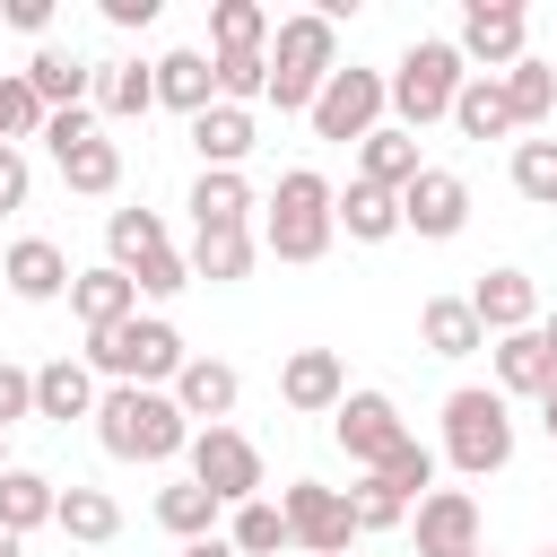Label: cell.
Returning <instances> with one entry per match:
<instances>
[{
  "label": "cell",
  "mask_w": 557,
  "mask_h": 557,
  "mask_svg": "<svg viewBox=\"0 0 557 557\" xmlns=\"http://www.w3.org/2000/svg\"><path fill=\"white\" fill-rule=\"evenodd\" d=\"M44 148H52V165H61V183H70V191H87V200L122 191V139H104V122H96V131H78V139H44Z\"/></svg>",
  "instance_id": "obj_18"
},
{
  "label": "cell",
  "mask_w": 557,
  "mask_h": 557,
  "mask_svg": "<svg viewBox=\"0 0 557 557\" xmlns=\"http://www.w3.org/2000/svg\"><path fill=\"white\" fill-rule=\"evenodd\" d=\"M444 461L461 479H496L513 461V400L496 383H461L444 400Z\"/></svg>",
  "instance_id": "obj_5"
},
{
  "label": "cell",
  "mask_w": 557,
  "mask_h": 557,
  "mask_svg": "<svg viewBox=\"0 0 557 557\" xmlns=\"http://www.w3.org/2000/svg\"><path fill=\"white\" fill-rule=\"evenodd\" d=\"M191 148H200V174H244V157L261 148V122L244 104H209L191 113Z\"/></svg>",
  "instance_id": "obj_17"
},
{
  "label": "cell",
  "mask_w": 557,
  "mask_h": 557,
  "mask_svg": "<svg viewBox=\"0 0 557 557\" xmlns=\"http://www.w3.org/2000/svg\"><path fill=\"white\" fill-rule=\"evenodd\" d=\"M52 505H61V487H52L44 470H26V461H9V470H0V531H9V540L44 531V522H52Z\"/></svg>",
  "instance_id": "obj_29"
},
{
  "label": "cell",
  "mask_w": 557,
  "mask_h": 557,
  "mask_svg": "<svg viewBox=\"0 0 557 557\" xmlns=\"http://www.w3.org/2000/svg\"><path fill=\"white\" fill-rule=\"evenodd\" d=\"M505 104H513V131H540V122L557 113V70L522 52V61L505 70Z\"/></svg>",
  "instance_id": "obj_37"
},
{
  "label": "cell",
  "mask_w": 557,
  "mask_h": 557,
  "mask_svg": "<svg viewBox=\"0 0 557 557\" xmlns=\"http://www.w3.org/2000/svg\"><path fill=\"white\" fill-rule=\"evenodd\" d=\"M252 235H261V252H278V261H296V270L322 261L331 235H339V226H331V183H322L313 165H287L278 191L261 200V226H252Z\"/></svg>",
  "instance_id": "obj_4"
},
{
  "label": "cell",
  "mask_w": 557,
  "mask_h": 557,
  "mask_svg": "<svg viewBox=\"0 0 557 557\" xmlns=\"http://www.w3.org/2000/svg\"><path fill=\"white\" fill-rule=\"evenodd\" d=\"M0 17H9L17 35H44V26H52V0H0Z\"/></svg>",
  "instance_id": "obj_48"
},
{
  "label": "cell",
  "mask_w": 557,
  "mask_h": 557,
  "mask_svg": "<svg viewBox=\"0 0 557 557\" xmlns=\"http://www.w3.org/2000/svg\"><path fill=\"white\" fill-rule=\"evenodd\" d=\"M278 400H287L296 418H331V409L348 400V366H339V348H287V366H278Z\"/></svg>",
  "instance_id": "obj_14"
},
{
  "label": "cell",
  "mask_w": 557,
  "mask_h": 557,
  "mask_svg": "<svg viewBox=\"0 0 557 557\" xmlns=\"http://www.w3.org/2000/svg\"><path fill=\"white\" fill-rule=\"evenodd\" d=\"M148 70H157V104H165V113H183V122H191V113H209V104H218V87H209V52L174 44V52H157Z\"/></svg>",
  "instance_id": "obj_27"
},
{
  "label": "cell",
  "mask_w": 557,
  "mask_h": 557,
  "mask_svg": "<svg viewBox=\"0 0 557 557\" xmlns=\"http://www.w3.org/2000/svg\"><path fill=\"white\" fill-rule=\"evenodd\" d=\"M26 139H44V104L17 70H0V148H26Z\"/></svg>",
  "instance_id": "obj_42"
},
{
  "label": "cell",
  "mask_w": 557,
  "mask_h": 557,
  "mask_svg": "<svg viewBox=\"0 0 557 557\" xmlns=\"http://www.w3.org/2000/svg\"><path fill=\"white\" fill-rule=\"evenodd\" d=\"M70 313H78V322H87V339H96V331H113V322H131V313H139V287H131L113 261L70 270Z\"/></svg>",
  "instance_id": "obj_22"
},
{
  "label": "cell",
  "mask_w": 557,
  "mask_h": 557,
  "mask_svg": "<svg viewBox=\"0 0 557 557\" xmlns=\"http://www.w3.org/2000/svg\"><path fill=\"white\" fill-rule=\"evenodd\" d=\"M96 444L113 461H174L191 444V418L174 409V392H139V383H104L96 400Z\"/></svg>",
  "instance_id": "obj_2"
},
{
  "label": "cell",
  "mask_w": 557,
  "mask_h": 557,
  "mask_svg": "<svg viewBox=\"0 0 557 557\" xmlns=\"http://www.w3.org/2000/svg\"><path fill=\"white\" fill-rule=\"evenodd\" d=\"M418 174H426V157H418V131L383 122V131H366V139H357V183H374V191H409Z\"/></svg>",
  "instance_id": "obj_21"
},
{
  "label": "cell",
  "mask_w": 557,
  "mask_h": 557,
  "mask_svg": "<svg viewBox=\"0 0 557 557\" xmlns=\"http://www.w3.org/2000/svg\"><path fill=\"white\" fill-rule=\"evenodd\" d=\"M218 513H226V505H218L209 487H191V479L157 487V522H165V531H174L183 548H191V540H218Z\"/></svg>",
  "instance_id": "obj_35"
},
{
  "label": "cell",
  "mask_w": 557,
  "mask_h": 557,
  "mask_svg": "<svg viewBox=\"0 0 557 557\" xmlns=\"http://www.w3.org/2000/svg\"><path fill=\"white\" fill-rule=\"evenodd\" d=\"M209 87H218V104H261L270 96V52H209Z\"/></svg>",
  "instance_id": "obj_39"
},
{
  "label": "cell",
  "mask_w": 557,
  "mask_h": 557,
  "mask_svg": "<svg viewBox=\"0 0 557 557\" xmlns=\"http://www.w3.org/2000/svg\"><path fill=\"white\" fill-rule=\"evenodd\" d=\"M540 426H548V444H557V383L540 392Z\"/></svg>",
  "instance_id": "obj_50"
},
{
  "label": "cell",
  "mask_w": 557,
  "mask_h": 557,
  "mask_svg": "<svg viewBox=\"0 0 557 557\" xmlns=\"http://www.w3.org/2000/svg\"><path fill=\"white\" fill-rule=\"evenodd\" d=\"M374 479H383V487H400V496H409V505H418V496H426V487H435V453H426V444H418V435H409V444H400V453H392V461H383V470H374Z\"/></svg>",
  "instance_id": "obj_44"
},
{
  "label": "cell",
  "mask_w": 557,
  "mask_h": 557,
  "mask_svg": "<svg viewBox=\"0 0 557 557\" xmlns=\"http://www.w3.org/2000/svg\"><path fill=\"white\" fill-rule=\"evenodd\" d=\"M0 557H26V540H9V531H0Z\"/></svg>",
  "instance_id": "obj_52"
},
{
  "label": "cell",
  "mask_w": 557,
  "mask_h": 557,
  "mask_svg": "<svg viewBox=\"0 0 557 557\" xmlns=\"http://www.w3.org/2000/svg\"><path fill=\"white\" fill-rule=\"evenodd\" d=\"M235 400H244V374H235L226 357H191V366L174 374V409H183L191 426H226Z\"/></svg>",
  "instance_id": "obj_19"
},
{
  "label": "cell",
  "mask_w": 557,
  "mask_h": 557,
  "mask_svg": "<svg viewBox=\"0 0 557 557\" xmlns=\"http://www.w3.org/2000/svg\"><path fill=\"white\" fill-rule=\"evenodd\" d=\"M270 9L261 0H218L209 9V52H270Z\"/></svg>",
  "instance_id": "obj_36"
},
{
  "label": "cell",
  "mask_w": 557,
  "mask_h": 557,
  "mask_svg": "<svg viewBox=\"0 0 557 557\" xmlns=\"http://www.w3.org/2000/svg\"><path fill=\"white\" fill-rule=\"evenodd\" d=\"M331 70H339V26H331L322 9H296V17L270 26V96H261V104L313 113V96H322Z\"/></svg>",
  "instance_id": "obj_3"
},
{
  "label": "cell",
  "mask_w": 557,
  "mask_h": 557,
  "mask_svg": "<svg viewBox=\"0 0 557 557\" xmlns=\"http://www.w3.org/2000/svg\"><path fill=\"white\" fill-rule=\"evenodd\" d=\"M183 453H191V487H209L226 513L261 496V444H252L244 426H191Z\"/></svg>",
  "instance_id": "obj_7"
},
{
  "label": "cell",
  "mask_w": 557,
  "mask_h": 557,
  "mask_svg": "<svg viewBox=\"0 0 557 557\" xmlns=\"http://www.w3.org/2000/svg\"><path fill=\"white\" fill-rule=\"evenodd\" d=\"M96 400H104V383L87 374V357H52V366H35V418L70 426V418H96Z\"/></svg>",
  "instance_id": "obj_24"
},
{
  "label": "cell",
  "mask_w": 557,
  "mask_h": 557,
  "mask_svg": "<svg viewBox=\"0 0 557 557\" xmlns=\"http://www.w3.org/2000/svg\"><path fill=\"white\" fill-rule=\"evenodd\" d=\"M191 278H209V287H235V278H252V261H261V235L252 226H218V235H191Z\"/></svg>",
  "instance_id": "obj_28"
},
{
  "label": "cell",
  "mask_w": 557,
  "mask_h": 557,
  "mask_svg": "<svg viewBox=\"0 0 557 557\" xmlns=\"http://www.w3.org/2000/svg\"><path fill=\"white\" fill-rule=\"evenodd\" d=\"M26 191H35V165H26V148H0V218H9V209H26Z\"/></svg>",
  "instance_id": "obj_46"
},
{
  "label": "cell",
  "mask_w": 557,
  "mask_h": 557,
  "mask_svg": "<svg viewBox=\"0 0 557 557\" xmlns=\"http://www.w3.org/2000/svg\"><path fill=\"white\" fill-rule=\"evenodd\" d=\"M540 557H557V548H540Z\"/></svg>",
  "instance_id": "obj_54"
},
{
  "label": "cell",
  "mask_w": 557,
  "mask_h": 557,
  "mask_svg": "<svg viewBox=\"0 0 557 557\" xmlns=\"http://www.w3.org/2000/svg\"><path fill=\"white\" fill-rule=\"evenodd\" d=\"M183 557H235V548H226V531H218V540H191Z\"/></svg>",
  "instance_id": "obj_49"
},
{
  "label": "cell",
  "mask_w": 557,
  "mask_h": 557,
  "mask_svg": "<svg viewBox=\"0 0 557 557\" xmlns=\"http://www.w3.org/2000/svg\"><path fill=\"white\" fill-rule=\"evenodd\" d=\"M479 557H487V548H479Z\"/></svg>",
  "instance_id": "obj_55"
},
{
  "label": "cell",
  "mask_w": 557,
  "mask_h": 557,
  "mask_svg": "<svg viewBox=\"0 0 557 557\" xmlns=\"http://www.w3.org/2000/svg\"><path fill=\"white\" fill-rule=\"evenodd\" d=\"M0 470H9V435H0Z\"/></svg>",
  "instance_id": "obj_53"
},
{
  "label": "cell",
  "mask_w": 557,
  "mask_h": 557,
  "mask_svg": "<svg viewBox=\"0 0 557 557\" xmlns=\"http://www.w3.org/2000/svg\"><path fill=\"white\" fill-rule=\"evenodd\" d=\"M17 418H35V366H9V357H0V435H9Z\"/></svg>",
  "instance_id": "obj_45"
},
{
  "label": "cell",
  "mask_w": 557,
  "mask_h": 557,
  "mask_svg": "<svg viewBox=\"0 0 557 557\" xmlns=\"http://www.w3.org/2000/svg\"><path fill=\"white\" fill-rule=\"evenodd\" d=\"M383 113H392V96H383V70H357V61H339L331 78H322V96H313V139H366V131H383Z\"/></svg>",
  "instance_id": "obj_10"
},
{
  "label": "cell",
  "mask_w": 557,
  "mask_h": 557,
  "mask_svg": "<svg viewBox=\"0 0 557 557\" xmlns=\"http://www.w3.org/2000/svg\"><path fill=\"white\" fill-rule=\"evenodd\" d=\"M348 513H357V531H400V522H409V496H400V487H383L374 470H357Z\"/></svg>",
  "instance_id": "obj_40"
},
{
  "label": "cell",
  "mask_w": 557,
  "mask_h": 557,
  "mask_svg": "<svg viewBox=\"0 0 557 557\" xmlns=\"http://www.w3.org/2000/svg\"><path fill=\"white\" fill-rule=\"evenodd\" d=\"M191 366V348H183V331L165 322V313H131V322H113V331H96L87 339V374L96 383H139V392H174V374Z\"/></svg>",
  "instance_id": "obj_1"
},
{
  "label": "cell",
  "mask_w": 557,
  "mask_h": 557,
  "mask_svg": "<svg viewBox=\"0 0 557 557\" xmlns=\"http://www.w3.org/2000/svg\"><path fill=\"white\" fill-rule=\"evenodd\" d=\"M278 513H287V548H305V557H348V548H357V513H348V487H322V479H287V487H278Z\"/></svg>",
  "instance_id": "obj_8"
},
{
  "label": "cell",
  "mask_w": 557,
  "mask_h": 557,
  "mask_svg": "<svg viewBox=\"0 0 557 557\" xmlns=\"http://www.w3.org/2000/svg\"><path fill=\"white\" fill-rule=\"evenodd\" d=\"M409 540H418V557H479L487 548L479 540V496L470 487H426L409 505Z\"/></svg>",
  "instance_id": "obj_12"
},
{
  "label": "cell",
  "mask_w": 557,
  "mask_h": 557,
  "mask_svg": "<svg viewBox=\"0 0 557 557\" xmlns=\"http://www.w3.org/2000/svg\"><path fill=\"white\" fill-rule=\"evenodd\" d=\"M17 78L35 87V104H44V113L96 104V61H78V52H61V44H35V61H26Z\"/></svg>",
  "instance_id": "obj_20"
},
{
  "label": "cell",
  "mask_w": 557,
  "mask_h": 557,
  "mask_svg": "<svg viewBox=\"0 0 557 557\" xmlns=\"http://www.w3.org/2000/svg\"><path fill=\"white\" fill-rule=\"evenodd\" d=\"M418 348H426V357H453V366H461V357H479V348H487V331H479L470 296H426V305H418Z\"/></svg>",
  "instance_id": "obj_26"
},
{
  "label": "cell",
  "mask_w": 557,
  "mask_h": 557,
  "mask_svg": "<svg viewBox=\"0 0 557 557\" xmlns=\"http://www.w3.org/2000/svg\"><path fill=\"white\" fill-rule=\"evenodd\" d=\"M52 522H61V531H70L78 548H104V540H122V505H113L104 487H61Z\"/></svg>",
  "instance_id": "obj_33"
},
{
  "label": "cell",
  "mask_w": 557,
  "mask_h": 557,
  "mask_svg": "<svg viewBox=\"0 0 557 557\" xmlns=\"http://www.w3.org/2000/svg\"><path fill=\"white\" fill-rule=\"evenodd\" d=\"M470 226V183L453 174V165H426L409 191H400V235H418V244H453Z\"/></svg>",
  "instance_id": "obj_13"
},
{
  "label": "cell",
  "mask_w": 557,
  "mask_h": 557,
  "mask_svg": "<svg viewBox=\"0 0 557 557\" xmlns=\"http://www.w3.org/2000/svg\"><path fill=\"white\" fill-rule=\"evenodd\" d=\"M461 52L444 44V35H418L392 70H383V96H392V113H400V131H426V122H444L453 113V96H461Z\"/></svg>",
  "instance_id": "obj_6"
},
{
  "label": "cell",
  "mask_w": 557,
  "mask_h": 557,
  "mask_svg": "<svg viewBox=\"0 0 557 557\" xmlns=\"http://www.w3.org/2000/svg\"><path fill=\"white\" fill-rule=\"evenodd\" d=\"M513 191L557 209V139H513Z\"/></svg>",
  "instance_id": "obj_41"
},
{
  "label": "cell",
  "mask_w": 557,
  "mask_h": 557,
  "mask_svg": "<svg viewBox=\"0 0 557 557\" xmlns=\"http://www.w3.org/2000/svg\"><path fill=\"white\" fill-rule=\"evenodd\" d=\"M461 139H513V104H505V78H461V96H453V113H444Z\"/></svg>",
  "instance_id": "obj_31"
},
{
  "label": "cell",
  "mask_w": 557,
  "mask_h": 557,
  "mask_svg": "<svg viewBox=\"0 0 557 557\" xmlns=\"http://www.w3.org/2000/svg\"><path fill=\"white\" fill-rule=\"evenodd\" d=\"M540 348H548V366H557V313H548V322H540Z\"/></svg>",
  "instance_id": "obj_51"
},
{
  "label": "cell",
  "mask_w": 557,
  "mask_h": 557,
  "mask_svg": "<svg viewBox=\"0 0 557 557\" xmlns=\"http://www.w3.org/2000/svg\"><path fill=\"white\" fill-rule=\"evenodd\" d=\"M331 226L348 244H392L400 235V191H374V183L348 174V191H331Z\"/></svg>",
  "instance_id": "obj_25"
},
{
  "label": "cell",
  "mask_w": 557,
  "mask_h": 557,
  "mask_svg": "<svg viewBox=\"0 0 557 557\" xmlns=\"http://www.w3.org/2000/svg\"><path fill=\"white\" fill-rule=\"evenodd\" d=\"M453 52H461V70H479V78H505V70L531 52V9H522V0H470V9H461V35H453Z\"/></svg>",
  "instance_id": "obj_9"
},
{
  "label": "cell",
  "mask_w": 557,
  "mask_h": 557,
  "mask_svg": "<svg viewBox=\"0 0 557 557\" xmlns=\"http://www.w3.org/2000/svg\"><path fill=\"white\" fill-rule=\"evenodd\" d=\"M96 17L131 35V26H157V0H96Z\"/></svg>",
  "instance_id": "obj_47"
},
{
  "label": "cell",
  "mask_w": 557,
  "mask_h": 557,
  "mask_svg": "<svg viewBox=\"0 0 557 557\" xmlns=\"http://www.w3.org/2000/svg\"><path fill=\"white\" fill-rule=\"evenodd\" d=\"M226 548H235V557H278V548H287V513H278V496L235 505V513H226Z\"/></svg>",
  "instance_id": "obj_38"
},
{
  "label": "cell",
  "mask_w": 557,
  "mask_h": 557,
  "mask_svg": "<svg viewBox=\"0 0 557 557\" xmlns=\"http://www.w3.org/2000/svg\"><path fill=\"white\" fill-rule=\"evenodd\" d=\"M487 366H496V392H505V400H540V392L557 383V366H548V348H540V322L487 339Z\"/></svg>",
  "instance_id": "obj_23"
},
{
  "label": "cell",
  "mask_w": 557,
  "mask_h": 557,
  "mask_svg": "<svg viewBox=\"0 0 557 557\" xmlns=\"http://www.w3.org/2000/svg\"><path fill=\"white\" fill-rule=\"evenodd\" d=\"M331 435H339V453H348L357 470H383V461L409 444V418H400V400H392V392L357 383V392L331 409Z\"/></svg>",
  "instance_id": "obj_11"
},
{
  "label": "cell",
  "mask_w": 557,
  "mask_h": 557,
  "mask_svg": "<svg viewBox=\"0 0 557 557\" xmlns=\"http://www.w3.org/2000/svg\"><path fill=\"white\" fill-rule=\"evenodd\" d=\"M148 252H165V218H157V209H113V218H104V261L131 278Z\"/></svg>",
  "instance_id": "obj_34"
},
{
  "label": "cell",
  "mask_w": 557,
  "mask_h": 557,
  "mask_svg": "<svg viewBox=\"0 0 557 557\" xmlns=\"http://www.w3.org/2000/svg\"><path fill=\"white\" fill-rule=\"evenodd\" d=\"M131 287H139L148 305H165V296H183V287H191V261H183V252L165 244V252H148V261L131 270Z\"/></svg>",
  "instance_id": "obj_43"
},
{
  "label": "cell",
  "mask_w": 557,
  "mask_h": 557,
  "mask_svg": "<svg viewBox=\"0 0 557 557\" xmlns=\"http://www.w3.org/2000/svg\"><path fill=\"white\" fill-rule=\"evenodd\" d=\"M0 278H9L17 305H52V296H70V252H61L52 235H17V244L0 252Z\"/></svg>",
  "instance_id": "obj_15"
},
{
  "label": "cell",
  "mask_w": 557,
  "mask_h": 557,
  "mask_svg": "<svg viewBox=\"0 0 557 557\" xmlns=\"http://www.w3.org/2000/svg\"><path fill=\"white\" fill-rule=\"evenodd\" d=\"M148 104H157L148 61H96V122H139Z\"/></svg>",
  "instance_id": "obj_30"
},
{
  "label": "cell",
  "mask_w": 557,
  "mask_h": 557,
  "mask_svg": "<svg viewBox=\"0 0 557 557\" xmlns=\"http://www.w3.org/2000/svg\"><path fill=\"white\" fill-rule=\"evenodd\" d=\"M183 209H191V235H218V226H252V209H261V200H252V183H244V174H200Z\"/></svg>",
  "instance_id": "obj_32"
},
{
  "label": "cell",
  "mask_w": 557,
  "mask_h": 557,
  "mask_svg": "<svg viewBox=\"0 0 557 557\" xmlns=\"http://www.w3.org/2000/svg\"><path fill=\"white\" fill-rule=\"evenodd\" d=\"M470 313H479V331L487 339H505V331H531L540 322V287H531V270H479V287H470Z\"/></svg>",
  "instance_id": "obj_16"
}]
</instances>
